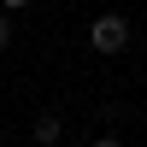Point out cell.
Masks as SVG:
<instances>
[{
	"label": "cell",
	"mask_w": 147,
	"mask_h": 147,
	"mask_svg": "<svg viewBox=\"0 0 147 147\" xmlns=\"http://www.w3.org/2000/svg\"><path fill=\"white\" fill-rule=\"evenodd\" d=\"M129 35H136V30H129L124 12H100V18L88 24V47H94L100 59H118V53L129 47Z\"/></svg>",
	"instance_id": "obj_1"
},
{
	"label": "cell",
	"mask_w": 147,
	"mask_h": 147,
	"mask_svg": "<svg viewBox=\"0 0 147 147\" xmlns=\"http://www.w3.org/2000/svg\"><path fill=\"white\" fill-rule=\"evenodd\" d=\"M88 147H129V141H124V136H118V129H100V136H94Z\"/></svg>",
	"instance_id": "obj_3"
},
{
	"label": "cell",
	"mask_w": 147,
	"mask_h": 147,
	"mask_svg": "<svg viewBox=\"0 0 147 147\" xmlns=\"http://www.w3.org/2000/svg\"><path fill=\"white\" fill-rule=\"evenodd\" d=\"M12 47V18H0V53Z\"/></svg>",
	"instance_id": "obj_4"
},
{
	"label": "cell",
	"mask_w": 147,
	"mask_h": 147,
	"mask_svg": "<svg viewBox=\"0 0 147 147\" xmlns=\"http://www.w3.org/2000/svg\"><path fill=\"white\" fill-rule=\"evenodd\" d=\"M30 141H35V147H59V141H65V118H59V112H35Z\"/></svg>",
	"instance_id": "obj_2"
}]
</instances>
